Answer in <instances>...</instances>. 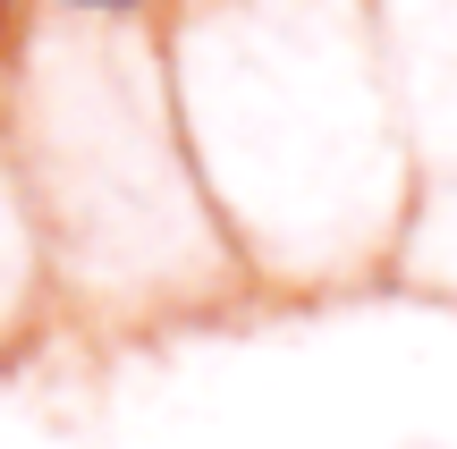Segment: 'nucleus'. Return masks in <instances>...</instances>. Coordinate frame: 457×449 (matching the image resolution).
Returning a JSON list of instances; mask_svg holds the SVG:
<instances>
[{
  "label": "nucleus",
  "instance_id": "f257e3e1",
  "mask_svg": "<svg viewBox=\"0 0 457 449\" xmlns=\"http://www.w3.org/2000/svg\"><path fill=\"white\" fill-rule=\"evenodd\" d=\"M68 9H136V0H68Z\"/></svg>",
  "mask_w": 457,
  "mask_h": 449
},
{
  "label": "nucleus",
  "instance_id": "f03ea898",
  "mask_svg": "<svg viewBox=\"0 0 457 449\" xmlns=\"http://www.w3.org/2000/svg\"><path fill=\"white\" fill-rule=\"evenodd\" d=\"M9 9H17V0H0V34H9Z\"/></svg>",
  "mask_w": 457,
  "mask_h": 449
}]
</instances>
